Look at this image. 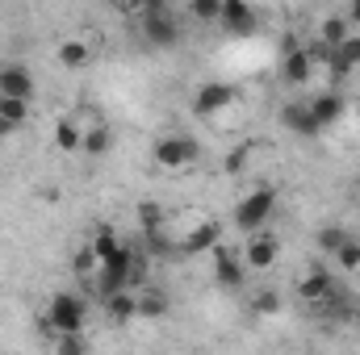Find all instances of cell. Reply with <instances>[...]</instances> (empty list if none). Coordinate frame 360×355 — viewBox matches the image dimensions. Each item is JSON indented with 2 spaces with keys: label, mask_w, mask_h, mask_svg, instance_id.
Here are the masks:
<instances>
[{
  "label": "cell",
  "mask_w": 360,
  "mask_h": 355,
  "mask_svg": "<svg viewBox=\"0 0 360 355\" xmlns=\"http://www.w3.org/2000/svg\"><path fill=\"white\" fill-rule=\"evenodd\" d=\"M130 272H134V251L130 247H122L113 260H105V264L96 267V293H101V301L113 297V293H126L130 288Z\"/></svg>",
  "instance_id": "5b68a950"
},
{
  "label": "cell",
  "mask_w": 360,
  "mask_h": 355,
  "mask_svg": "<svg viewBox=\"0 0 360 355\" xmlns=\"http://www.w3.org/2000/svg\"><path fill=\"white\" fill-rule=\"evenodd\" d=\"M168 309H172V301H168L164 288H143L139 293V318H164Z\"/></svg>",
  "instance_id": "ffe728a7"
},
{
  "label": "cell",
  "mask_w": 360,
  "mask_h": 355,
  "mask_svg": "<svg viewBox=\"0 0 360 355\" xmlns=\"http://www.w3.org/2000/svg\"><path fill=\"white\" fill-rule=\"evenodd\" d=\"M248 159H252V147H235V151L226 155V172H231V176H235V172H243V163H248Z\"/></svg>",
  "instance_id": "4dcf8cb0"
},
{
  "label": "cell",
  "mask_w": 360,
  "mask_h": 355,
  "mask_svg": "<svg viewBox=\"0 0 360 355\" xmlns=\"http://www.w3.org/2000/svg\"><path fill=\"white\" fill-rule=\"evenodd\" d=\"M348 25H360V0L348 8Z\"/></svg>",
  "instance_id": "836d02e7"
},
{
  "label": "cell",
  "mask_w": 360,
  "mask_h": 355,
  "mask_svg": "<svg viewBox=\"0 0 360 355\" xmlns=\"http://www.w3.org/2000/svg\"><path fill=\"white\" fill-rule=\"evenodd\" d=\"M72 267H76V276H92V272L101 267V260L92 255V247H84V251H76V260H72Z\"/></svg>",
  "instance_id": "f1b7e54d"
},
{
  "label": "cell",
  "mask_w": 360,
  "mask_h": 355,
  "mask_svg": "<svg viewBox=\"0 0 360 355\" xmlns=\"http://www.w3.org/2000/svg\"><path fill=\"white\" fill-rule=\"evenodd\" d=\"M348 239H352V234H348L344 226H323V230H319V247H323V251H340Z\"/></svg>",
  "instance_id": "484cf974"
},
{
  "label": "cell",
  "mask_w": 360,
  "mask_h": 355,
  "mask_svg": "<svg viewBox=\"0 0 360 355\" xmlns=\"http://www.w3.org/2000/svg\"><path fill=\"white\" fill-rule=\"evenodd\" d=\"M335 260L348 267V272H360V243H356V239H348V243L335 251Z\"/></svg>",
  "instance_id": "83f0119b"
},
{
  "label": "cell",
  "mask_w": 360,
  "mask_h": 355,
  "mask_svg": "<svg viewBox=\"0 0 360 355\" xmlns=\"http://www.w3.org/2000/svg\"><path fill=\"white\" fill-rule=\"evenodd\" d=\"M188 13H193L197 21H218V17H222V0H193Z\"/></svg>",
  "instance_id": "4316f807"
},
{
  "label": "cell",
  "mask_w": 360,
  "mask_h": 355,
  "mask_svg": "<svg viewBox=\"0 0 360 355\" xmlns=\"http://www.w3.org/2000/svg\"><path fill=\"white\" fill-rule=\"evenodd\" d=\"M348 38H352V25H348V17H327V21L319 25V42H323L327 51L344 46Z\"/></svg>",
  "instance_id": "ac0fdd59"
},
{
  "label": "cell",
  "mask_w": 360,
  "mask_h": 355,
  "mask_svg": "<svg viewBox=\"0 0 360 355\" xmlns=\"http://www.w3.org/2000/svg\"><path fill=\"white\" fill-rule=\"evenodd\" d=\"M276 255H281V243H276L272 234H256V239L248 243V251H243V267H248V272H252V267H272Z\"/></svg>",
  "instance_id": "4fadbf2b"
},
{
  "label": "cell",
  "mask_w": 360,
  "mask_h": 355,
  "mask_svg": "<svg viewBox=\"0 0 360 355\" xmlns=\"http://www.w3.org/2000/svg\"><path fill=\"white\" fill-rule=\"evenodd\" d=\"M272 209H276V188H256V192H248L239 205H235V226L243 230V234H260L264 230V222L272 217Z\"/></svg>",
  "instance_id": "3957f363"
},
{
  "label": "cell",
  "mask_w": 360,
  "mask_h": 355,
  "mask_svg": "<svg viewBox=\"0 0 360 355\" xmlns=\"http://www.w3.org/2000/svg\"><path fill=\"white\" fill-rule=\"evenodd\" d=\"M42 330H51V339H63V335H80L84 330V301L76 293H55L51 297V309L42 318Z\"/></svg>",
  "instance_id": "7a4b0ae2"
},
{
  "label": "cell",
  "mask_w": 360,
  "mask_h": 355,
  "mask_svg": "<svg viewBox=\"0 0 360 355\" xmlns=\"http://www.w3.org/2000/svg\"><path fill=\"white\" fill-rule=\"evenodd\" d=\"M55 351L59 355H84V339L80 335H63V339H55Z\"/></svg>",
  "instance_id": "f546056e"
},
{
  "label": "cell",
  "mask_w": 360,
  "mask_h": 355,
  "mask_svg": "<svg viewBox=\"0 0 360 355\" xmlns=\"http://www.w3.org/2000/svg\"><path fill=\"white\" fill-rule=\"evenodd\" d=\"M105 314L113 318V322H130V318H139V293H113V297H105Z\"/></svg>",
  "instance_id": "e0dca14e"
},
{
  "label": "cell",
  "mask_w": 360,
  "mask_h": 355,
  "mask_svg": "<svg viewBox=\"0 0 360 355\" xmlns=\"http://www.w3.org/2000/svg\"><path fill=\"white\" fill-rule=\"evenodd\" d=\"M276 121H281L289 134H297V138H319V134H323L319 117L310 113V100H289V105H281Z\"/></svg>",
  "instance_id": "8992f818"
},
{
  "label": "cell",
  "mask_w": 360,
  "mask_h": 355,
  "mask_svg": "<svg viewBox=\"0 0 360 355\" xmlns=\"http://www.w3.org/2000/svg\"><path fill=\"white\" fill-rule=\"evenodd\" d=\"M356 322H360V318H356Z\"/></svg>",
  "instance_id": "e575fe53"
},
{
  "label": "cell",
  "mask_w": 360,
  "mask_h": 355,
  "mask_svg": "<svg viewBox=\"0 0 360 355\" xmlns=\"http://www.w3.org/2000/svg\"><path fill=\"white\" fill-rule=\"evenodd\" d=\"M80 151L92 155V159L109 155V151H113V130H109V126H92V130H84V147H80Z\"/></svg>",
  "instance_id": "44dd1931"
},
{
  "label": "cell",
  "mask_w": 360,
  "mask_h": 355,
  "mask_svg": "<svg viewBox=\"0 0 360 355\" xmlns=\"http://www.w3.org/2000/svg\"><path fill=\"white\" fill-rule=\"evenodd\" d=\"M197 159H201V142L188 138V134H164V138L155 142V163H160L164 172H184V168H193Z\"/></svg>",
  "instance_id": "277c9868"
},
{
  "label": "cell",
  "mask_w": 360,
  "mask_h": 355,
  "mask_svg": "<svg viewBox=\"0 0 360 355\" xmlns=\"http://www.w3.org/2000/svg\"><path fill=\"white\" fill-rule=\"evenodd\" d=\"M214 280H218V288H226V293L243 288V280H248V267H243V260H239L235 251H226L222 243L214 247Z\"/></svg>",
  "instance_id": "52a82bcc"
},
{
  "label": "cell",
  "mask_w": 360,
  "mask_h": 355,
  "mask_svg": "<svg viewBox=\"0 0 360 355\" xmlns=\"http://www.w3.org/2000/svg\"><path fill=\"white\" fill-rule=\"evenodd\" d=\"M139 226H143V234H160L164 230V209L155 201H143L139 205Z\"/></svg>",
  "instance_id": "cb8c5ba5"
},
{
  "label": "cell",
  "mask_w": 360,
  "mask_h": 355,
  "mask_svg": "<svg viewBox=\"0 0 360 355\" xmlns=\"http://www.w3.org/2000/svg\"><path fill=\"white\" fill-rule=\"evenodd\" d=\"M0 96L30 105V96H34V76H30V67H21V63H4V67H0Z\"/></svg>",
  "instance_id": "9c48e42d"
},
{
  "label": "cell",
  "mask_w": 360,
  "mask_h": 355,
  "mask_svg": "<svg viewBox=\"0 0 360 355\" xmlns=\"http://www.w3.org/2000/svg\"><path fill=\"white\" fill-rule=\"evenodd\" d=\"M0 117L8 121V126H25V117H30V105H21V100H8V96H0Z\"/></svg>",
  "instance_id": "d4e9b609"
},
{
  "label": "cell",
  "mask_w": 360,
  "mask_h": 355,
  "mask_svg": "<svg viewBox=\"0 0 360 355\" xmlns=\"http://www.w3.org/2000/svg\"><path fill=\"white\" fill-rule=\"evenodd\" d=\"M218 247V226L214 222H201L184 234V255H201V251H214Z\"/></svg>",
  "instance_id": "2e32d148"
},
{
  "label": "cell",
  "mask_w": 360,
  "mask_h": 355,
  "mask_svg": "<svg viewBox=\"0 0 360 355\" xmlns=\"http://www.w3.org/2000/svg\"><path fill=\"white\" fill-rule=\"evenodd\" d=\"M310 76H314V63H310L306 46H297V51H285V55H281V80H285V84L302 88Z\"/></svg>",
  "instance_id": "8fae6325"
},
{
  "label": "cell",
  "mask_w": 360,
  "mask_h": 355,
  "mask_svg": "<svg viewBox=\"0 0 360 355\" xmlns=\"http://www.w3.org/2000/svg\"><path fill=\"white\" fill-rule=\"evenodd\" d=\"M117 251H122V243H117V234H113L109 226H101V230L92 234V255H96V260L105 264V260H113Z\"/></svg>",
  "instance_id": "603a6c76"
},
{
  "label": "cell",
  "mask_w": 360,
  "mask_h": 355,
  "mask_svg": "<svg viewBox=\"0 0 360 355\" xmlns=\"http://www.w3.org/2000/svg\"><path fill=\"white\" fill-rule=\"evenodd\" d=\"M327 67H331L335 76H348V72H356V67H360V34H352L344 46H335V51H331Z\"/></svg>",
  "instance_id": "5bb4252c"
},
{
  "label": "cell",
  "mask_w": 360,
  "mask_h": 355,
  "mask_svg": "<svg viewBox=\"0 0 360 355\" xmlns=\"http://www.w3.org/2000/svg\"><path fill=\"white\" fill-rule=\"evenodd\" d=\"M344 109H348V100H344L340 92H323V96H314V100H310V113L319 117V126L340 121V117H344Z\"/></svg>",
  "instance_id": "9a60e30c"
},
{
  "label": "cell",
  "mask_w": 360,
  "mask_h": 355,
  "mask_svg": "<svg viewBox=\"0 0 360 355\" xmlns=\"http://www.w3.org/2000/svg\"><path fill=\"white\" fill-rule=\"evenodd\" d=\"M331 272L327 267H310L306 276H302V284H297V297L302 301H310V305H319V301H327L331 297Z\"/></svg>",
  "instance_id": "7c38bea8"
},
{
  "label": "cell",
  "mask_w": 360,
  "mask_h": 355,
  "mask_svg": "<svg viewBox=\"0 0 360 355\" xmlns=\"http://www.w3.org/2000/svg\"><path fill=\"white\" fill-rule=\"evenodd\" d=\"M89 59H92V51H89V42H80V38H68L59 46V67H68V72L89 67Z\"/></svg>",
  "instance_id": "d6986e66"
},
{
  "label": "cell",
  "mask_w": 360,
  "mask_h": 355,
  "mask_svg": "<svg viewBox=\"0 0 360 355\" xmlns=\"http://www.w3.org/2000/svg\"><path fill=\"white\" fill-rule=\"evenodd\" d=\"M13 134H17V126H8V121L0 117V138H13Z\"/></svg>",
  "instance_id": "d6a6232c"
},
{
  "label": "cell",
  "mask_w": 360,
  "mask_h": 355,
  "mask_svg": "<svg viewBox=\"0 0 360 355\" xmlns=\"http://www.w3.org/2000/svg\"><path fill=\"white\" fill-rule=\"evenodd\" d=\"M231 100H235V88H231V84L210 80V84H201V88H197V96H193V113H197V117H210V113L226 109Z\"/></svg>",
  "instance_id": "30bf717a"
},
{
  "label": "cell",
  "mask_w": 360,
  "mask_h": 355,
  "mask_svg": "<svg viewBox=\"0 0 360 355\" xmlns=\"http://www.w3.org/2000/svg\"><path fill=\"white\" fill-rule=\"evenodd\" d=\"M276 309H281V297H276L272 288L256 293V314H276Z\"/></svg>",
  "instance_id": "1f68e13d"
},
{
  "label": "cell",
  "mask_w": 360,
  "mask_h": 355,
  "mask_svg": "<svg viewBox=\"0 0 360 355\" xmlns=\"http://www.w3.org/2000/svg\"><path fill=\"white\" fill-rule=\"evenodd\" d=\"M218 25H222L226 34H256L260 13H256L248 0H222V17H218Z\"/></svg>",
  "instance_id": "ba28073f"
},
{
  "label": "cell",
  "mask_w": 360,
  "mask_h": 355,
  "mask_svg": "<svg viewBox=\"0 0 360 355\" xmlns=\"http://www.w3.org/2000/svg\"><path fill=\"white\" fill-rule=\"evenodd\" d=\"M55 147H59V151H80V147H84V130H80L72 117H63V121L55 126Z\"/></svg>",
  "instance_id": "7402d4cb"
},
{
  "label": "cell",
  "mask_w": 360,
  "mask_h": 355,
  "mask_svg": "<svg viewBox=\"0 0 360 355\" xmlns=\"http://www.w3.org/2000/svg\"><path fill=\"white\" fill-rule=\"evenodd\" d=\"M143 38H147V46H160V51L180 46V38H184L180 34V21L164 0H147L143 4Z\"/></svg>",
  "instance_id": "6da1fadb"
}]
</instances>
